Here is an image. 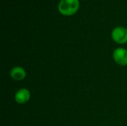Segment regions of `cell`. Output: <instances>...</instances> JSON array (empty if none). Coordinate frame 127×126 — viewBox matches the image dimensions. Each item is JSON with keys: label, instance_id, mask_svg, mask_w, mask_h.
I'll return each mask as SVG.
<instances>
[{"label": "cell", "instance_id": "obj_1", "mask_svg": "<svg viewBox=\"0 0 127 126\" xmlns=\"http://www.w3.org/2000/svg\"><path fill=\"white\" fill-rule=\"evenodd\" d=\"M79 0H60L58 4V10L65 16L74 14L79 9Z\"/></svg>", "mask_w": 127, "mask_h": 126}, {"label": "cell", "instance_id": "obj_2", "mask_svg": "<svg viewBox=\"0 0 127 126\" xmlns=\"http://www.w3.org/2000/svg\"><path fill=\"white\" fill-rule=\"evenodd\" d=\"M112 39L118 44H125L127 42V29L124 27H116L111 33Z\"/></svg>", "mask_w": 127, "mask_h": 126}, {"label": "cell", "instance_id": "obj_3", "mask_svg": "<svg viewBox=\"0 0 127 126\" xmlns=\"http://www.w3.org/2000/svg\"><path fill=\"white\" fill-rule=\"evenodd\" d=\"M115 62L121 66L127 65V50L124 48H117L112 54Z\"/></svg>", "mask_w": 127, "mask_h": 126}, {"label": "cell", "instance_id": "obj_4", "mask_svg": "<svg viewBox=\"0 0 127 126\" xmlns=\"http://www.w3.org/2000/svg\"><path fill=\"white\" fill-rule=\"evenodd\" d=\"M14 99L16 103L21 105L25 104L31 99V92L27 88H20L16 92Z\"/></svg>", "mask_w": 127, "mask_h": 126}, {"label": "cell", "instance_id": "obj_5", "mask_svg": "<svg viewBox=\"0 0 127 126\" xmlns=\"http://www.w3.org/2000/svg\"><path fill=\"white\" fill-rule=\"evenodd\" d=\"M10 77L16 81H22L26 77V71L21 66H15L10 71Z\"/></svg>", "mask_w": 127, "mask_h": 126}]
</instances>
